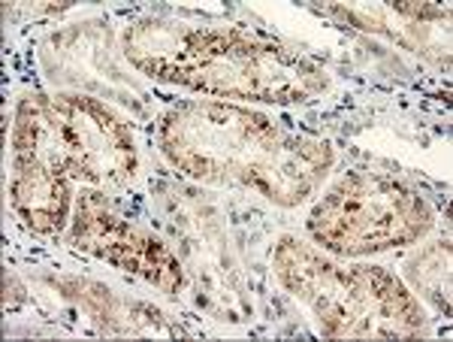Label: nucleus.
Masks as SVG:
<instances>
[{
    "label": "nucleus",
    "instance_id": "nucleus-2",
    "mask_svg": "<svg viewBox=\"0 0 453 342\" xmlns=\"http://www.w3.org/2000/svg\"><path fill=\"white\" fill-rule=\"evenodd\" d=\"M127 58L149 76L221 97L294 104L320 89V70L279 43L245 31L142 21L127 31Z\"/></svg>",
    "mask_w": 453,
    "mask_h": 342
},
{
    "label": "nucleus",
    "instance_id": "nucleus-6",
    "mask_svg": "<svg viewBox=\"0 0 453 342\" xmlns=\"http://www.w3.org/2000/svg\"><path fill=\"white\" fill-rule=\"evenodd\" d=\"M70 243L76 249L91 252L97 258L109 260V264L121 267V270L142 276L145 282L157 285L166 294L181 288L179 260L157 239H151L149 234L136 230L134 224L121 222L119 215L109 213L106 198L97 191H88L79 198Z\"/></svg>",
    "mask_w": 453,
    "mask_h": 342
},
{
    "label": "nucleus",
    "instance_id": "nucleus-4",
    "mask_svg": "<svg viewBox=\"0 0 453 342\" xmlns=\"http://www.w3.org/2000/svg\"><path fill=\"white\" fill-rule=\"evenodd\" d=\"M433 228V209L396 179L350 173L318 203L309 230L335 254H372L408 245Z\"/></svg>",
    "mask_w": 453,
    "mask_h": 342
},
{
    "label": "nucleus",
    "instance_id": "nucleus-1",
    "mask_svg": "<svg viewBox=\"0 0 453 342\" xmlns=\"http://www.w3.org/2000/svg\"><path fill=\"white\" fill-rule=\"evenodd\" d=\"M160 145L175 167L203 182H239L294 206L330 167L324 143L281 134L266 115L233 104H191L160 121Z\"/></svg>",
    "mask_w": 453,
    "mask_h": 342
},
{
    "label": "nucleus",
    "instance_id": "nucleus-5",
    "mask_svg": "<svg viewBox=\"0 0 453 342\" xmlns=\"http://www.w3.org/2000/svg\"><path fill=\"white\" fill-rule=\"evenodd\" d=\"M70 158L61 130L52 125L21 128L12 136L10 198L34 230L55 234L70 209Z\"/></svg>",
    "mask_w": 453,
    "mask_h": 342
},
{
    "label": "nucleus",
    "instance_id": "nucleus-3",
    "mask_svg": "<svg viewBox=\"0 0 453 342\" xmlns=\"http://www.w3.org/2000/svg\"><path fill=\"white\" fill-rule=\"evenodd\" d=\"M275 273L314 309L326 337L402 339L423 330L420 303L384 267L335 264L299 239H284L275 249Z\"/></svg>",
    "mask_w": 453,
    "mask_h": 342
},
{
    "label": "nucleus",
    "instance_id": "nucleus-7",
    "mask_svg": "<svg viewBox=\"0 0 453 342\" xmlns=\"http://www.w3.org/2000/svg\"><path fill=\"white\" fill-rule=\"evenodd\" d=\"M61 134L67 143L70 170L73 176L91 182H109V185H124L134 173V136L127 125L91 97H61L52 100Z\"/></svg>",
    "mask_w": 453,
    "mask_h": 342
}]
</instances>
